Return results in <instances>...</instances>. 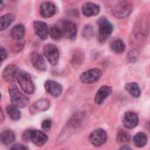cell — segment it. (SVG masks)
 <instances>
[{
  "label": "cell",
  "instance_id": "1",
  "mask_svg": "<svg viewBox=\"0 0 150 150\" xmlns=\"http://www.w3.org/2000/svg\"><path fill=\"white\" fill-rule=\"evenodd\" d=\"M149 34V23H147L145 20H140L136 23L134 32H133V38L135 45L141 46L142 43H143L148 37Z\"/></svg>",
  "mask_w": 150,
  "mask_h": 150
},
{
  "label": "cell",
  "instance_id": "2",
  "mask_svg": "<svg viewBox=\"0 0 150 150\" xmlns=\"http://www.w3.org/2000/svg\"><path fill=\"white\" fill-rule=\"evenodd\" d=\"M9 93L12 105L16 106L17 108H25L28 105V98L23 93H21L15 85H11L10 87Z\"/></svg>",
  "mask_w": 150,
  "mask_h": 150
},
{
  "label": "cell",
  "instance_id": "3",
  "mask_svg": "<svg viewBox=\"0 0 150 150\" xmlns=\"http://www.w3.org/2000/svg\"><path fill=\"white\" fill-rule=\"evenodd\" d=\"M23 139L25 142H32L37 146H42L47 142V136L46 134L39 130H27L23 134Z\"/></svg>",
  "mask_w": 150,
  "mask_h": 150
},
{
  "label": "cell",
  "instance_id": "4",
  "mask_svg": "<svg viewBox=\"0 0 150 150\" xmlns=\"http://www.w3.org/2000/svg\"><path fill=\"white\" fill-rule=\"evenodd\" d=\"M17 81L21 88V90L26 94H33L34 91V85L32 81L30 75L25 71L20 70Z\"/></svg>",
  "mask_w": 150,
  "mask_h": 150
},
{
  "label": "cell",
  "instance_id": "5",
  "mask_svg": "<svg viewBox=\"0 0 150 150\" xmlns=\"http://www.w3.org/2000/svg\"><path fill=\"white\" fill-rule=\"evenodd\" d=\"M98 26H99V33H98V39L100 42L105 41L112 34L113 27L111 22L105 18H101L98 20Z\"/></svg>",
  "mask_w": 150,
  "mask_h": 150
},
{
  "label": "cell",
  "instance_id": "6",
  "mask_svg": "<svg viewBox=\"0 0 150 150\" xmlns=\"http://www.w3.org/2000/svg\"><path fill=\"white\" fill-rule=\"evenodd\" d=\"M63 38L74 40L76 36V25L75 23L69 20H62L58 24Z\"/></svg>",
  "mask_w": 150,
  "mask_h": 150
},
{
  "label": "cell",
  "instance_id": "7",
  "mask_svg": "<svg viewBox=\"0 0 150 150\" xmlns=\"http://www.w3.org/2000/svg\"><path fill=\"white\" fill-rule=\"evenodd\" d=\"M133 10V5L131 3L127 1H122L118 3L112 9V13L117 18H124L131 13Z\"/></svg>",
  "mask_w": 150,
  "mask_h": 150
},
{
  "label": "cell",
  "instance_id": "8",
  "mask_svg": "<svg viewBox=\"0 0 150 150\" xmlns=\"http://www.w3.org/2000/svg\"><path fill=\"white\" fill-rule=\"evenodd\" d=\"M44 56L52 65H56L59 61V50L56 46L53 44H47L43 48Z\"/></svg>",
  "mask_w": 150,
  "mask_h": 150
},
{
  "label": "cell",
  "instance_id": "9",
  "mask_svg": "<svg viewBox=\"0 0 150 150\" xmlns=\"http://www.w3.org/2000/svg\"><path fill=\"white\" fill-rule=\"evenodd\" d=\"M102 76V72L99 69H91L83 72L80 76V80L83 83H93L98 81Z\"/></svg>",
  "mask_w": 150,
  "mask_h": 150
},
{
  "label": "cell",
  "instance_id": "10",
  "mask_svg": "<svg viewBox=\"0 0 150 150\" xmlns=\"http://www.w3.org/2000/svg\"><path fill=\"white\" fill-rule=\"evenodd\" d=\"M19 72H20V70L16 65L11 64L4 68V69L2 73V76H3L4 80L6 82H13L14 80H17Z\"/></svg>",
  "mask_w": 150,
  "mask_h": 150
},
{
  "label": "cell",
  "instance_id": "11",
  "mask_svg": "<svg viewBox=\"0 0 150 150\" xmlns=\"http://www.w3.org/2000/svg\"><path fill=\"white\" fill-rule=\"evenodd\" d=\"M107 140V134L103 129H96L90 135V142L94 146H101Z\"/></svg>",
  "mask_w": 150,
  "mask_h": 150
},
{
  "label": "cell",
  "instance_id": "12",
  "mask_svg": "<svg viewBox=\"0 0 150 150\" xmlns=\"http://www.w3.org/2000/svg\"><path fill=\"white\" fill-rule=\"evenodd\" d=\"M33 28L34 32L37 34L39 38L41 40H46L48 37L49 34V29L47 25L45 22H42L40 20H36L33 22Z\"/></svg>",
  "mask_w": 150,
  "mask_h": 150
},
{
  "label": "cell",
  "instance_id": "13",
  "mask_svg": "<svg viewBox=\"0 0 150 150\" xmlns=\"http://www.w3.org/2000/svg\"><path fill=\"white\" fill-rule=\"evenodd\" d=\"M138 123H139V118L136 113L133 112H127L125 113L123 119V124L126 128L133 129L138 125Z\"/></svg>",
  "mask_w": 150,
  "mask_h": 150
},
{
  "label": "cell",
  "instance_id": "14",
  "mask_svg": "<svg viewBox=\"0 0 150 150\" xmlns=\"http://www.w3.org/2000/svg\"><path fill=\"white\" fill-rule=\"evenodd\" d=\"M50 107V102L46 99V98H41L35 103H33L30 106V112L34 114V113H39L44 111H47Z\"/></svg>",
  "mask_w": 150,
  "mask_h": 150
},
{
  "label": "cell",
  "instance_id": "15",
  "mask_svg": "<svg viewBox=\"0 0 150 150\" xmlns=\"http://www.w3.org/2000/svg\"><path fill=\"white\" fill-rule=\"evenodd\" d=\"M45 89L49 94H51L54 97H59L62 91V85L59 83L54 82L53 80H48L45 83Z\"/></svg>",
  "mask_w": 150,
  "mask_h": 150
},
{
  "label": "cell",
  "instance_id": "16",
  "mask_svg": "<svg viewBox=\"0 0 150 150\" xmlns=\"http://www.w3.org/2000/svg\"><path fill=\"white\" fill-rule=\"evenodd\" d=\"M55 11H56V7L51 2H45V3H43L40 5V15L43 18H46L53 17L54 15Z\"/></svg>",
  "mask_w": 150,
  "mask_h": 150
},
{
  "label": "cell",
  "instance_id": "17",
  "mask_svg": "<svg viewBox=\"0 0 150 150\" xmlns=\"http://www.w3.org/2000/svg\"><path fill=\"white\" fill-rule=\"evenodd\" d=\"M31 62L33 66L40 71H45L47 69V66L42 55L37 52H33L31 54Z\"/></svg>",
  "mask_w": 150,
  "mask_h": 150
},
{
  "label": "cell",
  "instance_id": "18",
  "mask_svg": "<svg viewBox=\"0 0 150 150\" xmlns=\"http://www.w3.org/2000/svg\"><path fill=\"white\" fill-rule=\"evenodd\" d=\"M112 90L111 87L109 86H102L97 92L96 96H95V102L96 104L98 105H101L105 100V98H107L111 93H112Z\"/></svg>",
  "mask_w": 150,
  "mask_h": 150
},
{
  "label": "cell",
  "instance_id": "19",
  "mask_svg": "<svg viewBox=\"0 0 150 150\" xmlns=\"http://www.w3.org/2000/svg\"><path fill=\"white\" fill-rule=\"evenodd\" d=\"M82 11H83V13L84 16L92 17V16H96L99 13L100 8L98 4H96L94 3H86L83 5Z\"/></svg>",
  "mask_w": 150,
  "mask_h": 150
},
{
  "label": "cell",
  "instance_id": "20",
  "mask_svg": "<svg viewBox=\"0 0 150 150\" xmlns=\"http://www.w3.org/2000/svg\"><path fill=\"white\" fill-rule=\"evenodd\" d=\"M24 35H25V27L21 24L15 25L11 31V36L14 40H19L24 37Z\"/></svg>",
  "mask_w": 150,
  "mask_h": 150
},
{
  "label": "cell",
  "instance_id": "21",
  "mask_svg": "<svg viewBox=\"0 0 150 150\" xmlns=\"http://www.w3.org/2000/svg\"><path fill=\"white\" fill-rule=\"evenodd\" d=\"M15 140V134L11 130H4L1 134V142L4 145L12 143Z\"/></svg>",
  "mask_w": 150,
  "mask_h": 150
},
{
  "label": "cell",
  "instance_id": "22",
  "mask_svg": "<svg viewBox=\"0 0 150 150\" xmlns=\"http://www.w3.org/2000/svg\"><path fill=\"white\" fill-rule=\"evenodd\" d=\"M125 89L133 97L138 98L141 95V89L136 83H128L125 85Z\"/></svg>",
  "mask_w": 150,
  "mask_h": 150
},
{
  "label": "cell",
  "instance_id": "23",
  "mask_svg": "<svg viewBox=\"0 0 150 150\" xmlns=\"http://www.w3.org/2000/svg\"><path fill=\"white\" fill-rule=\"evenodd\" d=\"M111 48L113 52L117 54H121L126 49V45L124 41L120 39H116L111 43Z\"/></svg>",
  "mask_w": 150,
  "mask_h": 150
},
{
  "label": "cell",
  "instance_id": "24",
  "mask_svg": "<svg viewBox=\"0 0 150 150\" xmlns=\"http://www.w3.org/2000/svg\"><path fill=\"white\" fill-rule=\"evenodd\" d=\"M14 19H15V16L12 13H9V14L2 16L1 18H0V23H1L0 29L2 31L6 29L14 21Z\"/></svg>",
  "mask_w": 150,
  "mask_h": 150
},
{
  "label": "cell",
  "instance_id": "25",
  "mask_svg": "<svg viewBox=\"0 0 150 150\" xmlns=\"http://www.w3.org/2000/svg\"><path fill=\"white\" fill-rule=\"evenodd\" d=\"M148 142V136L144 133H138L134 137V143L138 148H143Z\"/></svg>",
  "mask_w": 150,
  "mask_h": 150
},
{
  "label": "cell",
  "instance_id": "26",
  "mask_svg": "<svg viewBox=\"0 0 150 150\" xmlns=\"http://www.w3.org/2000/svg\"><path fill=\"white\" fill-rule=\"evenodd\" d=\"M6 112L8 113V115L10 116V118L12 120H18L21 117V114H20V112L18 110V108H17L16 106L14 105H8L6 107Z\"/></svg>",
  "mask_w": 150,
  "mask_h": 150
},
{
  "label": "cell",
  "instance_id": "27",
  "mask_svg": "<svg viewBox=\"0 0 150 150\" xmlns=\"http://www.w3.org/2000/svg\"><path fill=\"white\" fill-rule=\"evenodd\" d=\"M49 33H50V36L52 37V39H54V40H60L61 38H62V31L58 25H54L51 26L50 30H49Z\"/></svg>",
  "mask_w": 150,
  "mask_h": 150
},
{
  "label": "cell",
  "instance_id": "28",
  "mask_svg": "<svg viewBox=\"0 0 150 150\" xmlns=\"http://www.w3.org/2000/svg\"><path fill=\"white\" fill-rule=\"evenodd\" d=\"M117 140L119 142H127L130 140V135L128 133L121 130L119 132V134L117 135Z\"/></svg>",
  "mask_w": 150,
  "mask_h": 150
},
{
  "label": "cell",
  "instance_id": "29",
  "mask_svg": "<svg viewBox=\"0 0 150 150\" xmlns=\"http://www.w3.org/2000/svg\"><path fill=\"white\" fill-rule=\"evenodd\" d=\"M52 126V121L51 120H45L42 123H41V127L43 130L45 131H48L51 128Z\"/></svg>",
  "mask_w": 150,
  "mask_h": 150
},
{
  "label": "cell",
  "instance_id": "30",
  "mask_svg": "<svg viewBox=\"0 0 150 150\" xmlns=\"http://www.w3.org/2000/svg\"><path fill=\"white\" fill-rule=\"evenodd\" d=\"M9 150H28V149L22 144H15Z\"/></svg>",
  "mask_w": 150,
  "mask_h": 150
},
{
  "label": "cell",
  "instance_id": "31",
  "mask_svg": "<svg viewBox=\"0 0 150 150\" xmlns=\"http://www.w3.org/2000/svg\"><path fill=\"white\" fill-rule=\"evenodd\" d=\"M0 49H1V62H4V59L7 57V52L4 47H1Z\"/></svg>",
  "mask_w": 150,
  "mask_h": 150
},
{
  "label": "cell",
  "instance_id": "32",
  "mask_svg": "<svg viewBox=\"0 0 150 150\" xmlns=\"http://www.w3.org/2000/svg\"><path fill=\"white\" fill-rule=\"evenodd\" d=\"M120 150H132L129 147H127V146H124V147H122L121 149Z\"/></svg>",
  "mask_w": 150,
  "mask_h": 150
},
{
  "label": "cell",
  "instance_id": "33",
  "mask_svg": "<svg viewBox=\"0 0 150 150\" xmlns=\"http://www.w3.org/2000/svg\"><path fill=\"white\" fill-rule=\"evenodd\" d=\"M147 128H148V129L150 131V121L148 123V124H147Z\"/></svg>",
  "mask_w": 150,
  "mask_h": 150
}]
</instances>
